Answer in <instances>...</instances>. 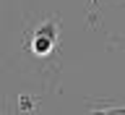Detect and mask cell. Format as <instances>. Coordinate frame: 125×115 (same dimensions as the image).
<instances>
[{
	"label": "cell",
	"mask_w": 125,
	"mask_h": 115,
	"mask_svg": "<svg viewBox=\"0 0 125 115\" xmlns=\"http://www.w3.org/2000/svg\"><path fill=\"white\" fill-rule=\"evenodd\" d=\"M34 34H37V37H47V39H52V42H57V21H44L42 26H37Z\"/></svg>",
	"instance_id": "7a4b0ae2"
},
{
	"label": "cell",
	"mask_w": 125,
	"mask_h": 115,
	"mask_svg": "<svg viewBox=\"0 0 125 115\" xmlns=\"http://www.w3.org/2000/svg\"><path fill=\"white\" fill-rule=\"evenodd\" d=\"M52 47H55L52 39L37 37V34H34V39H31V52H34V55H39V58H47V55L52 52Z\"/></svg>",
	"instance_id": "6da1fadb"
}]
</instances>
